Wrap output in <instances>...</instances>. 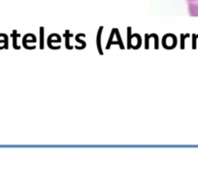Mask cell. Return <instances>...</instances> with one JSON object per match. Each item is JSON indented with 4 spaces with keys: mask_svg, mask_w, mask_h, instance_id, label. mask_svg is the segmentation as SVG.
Here are the masks:
<instances>
[{
    "mask_svg": "<svg viewBox=\"0 0 198 186\" xmlns=\"http://www.w3.org/2000/svg\"><path fill=\"white\" fill-rule=\"evenodd\" d=\"M188 13L191 17H198V1L188 2Z\"/></svg>",
    "mask_w": 198,
    "mask_h": 186,
    "instance_id": "obj_1",
    "label": "cell"
},
{
    "mask_svg": "<svg viewBox=\"0 0 198 186\" xmlns=\"http://www.w3.org/2000/svg\"><path fill=\"white\" fill-rule=\"evenodd\" d=\"M187 2H194V1H198V0H186Z\"/></svg>",
    "mask_w": 198,
    "mask_h": 186,
    "instance_id": "obj_2",
    "label": "cell"
}]
</instances>
